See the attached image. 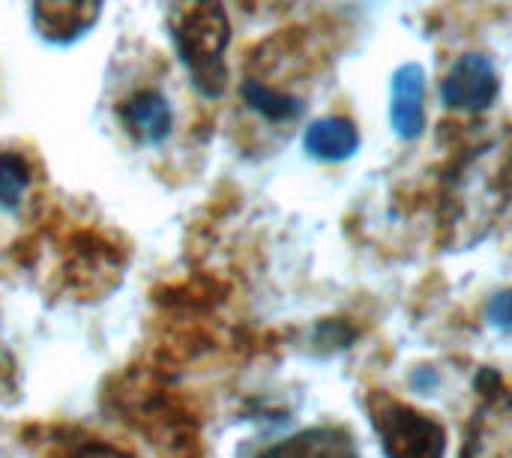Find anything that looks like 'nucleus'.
<instances>
[{
	"label": "nucleus",
	"instance_id": "f257e3e1",
	"mask_svg": "<svg viewBox=\"0 0 512 458\" xmlns=\"http://www.w3.org/2000/svg\"><path fill=\"white\" fill-rule=\"evenodd\" d=\"M171 39L195 87L210 99L222 96L228 81L225 51L231 42L225 6L219 0H174Z\"/></svg>",
	"mask_w": 512,
	"mask_h": 458
},
{
	"label": "nucleus",
	"instance_id": "f03ea898",
	"mask_svg": "<svg viewBox=\"0 0 512 458\" xmlns=\"http://www.w3.org/2000/svg\"><path fill=\"white\" fill-rule=\"evenodd\" d=\"M369 411L387 458L447 456V432L435 417L420 414L411 405L396 402L390 396H375L369 402Z\"/></svg>",
	"mask_w": 512,
	"mask_h": 458
},
{
	"label": "nucleus",
	"instance_id": "7ed1b4c3",
	"mask_svg": "<svg viewBox=\"0 0 512 458\" xmlns=\"http://www.w3.org/2000/svg\"><path fill=\"white\" fill-rule=\"evenodd\" d=\"M501 90L495 63L486 54H462L441 84L444 105L465 114H480L495 105Z\"/></svg>",
	"mask_w": 512,
	"mask_h": 458
},
{
	"label": "nucleus",
	"instance_id": "20e7f679",
	"mask_svg": "<svg viewBox=\"0 0 512 458\" xmlns=\"http://www.w3.org/2000/svg\"><path fill=\"white\" fill-rule=\"evenodd\" d=\"M105 0H33V27L45 42L69 45L102 15Z\"/></svg>",
	"mask_w": 512,
	"mask_h": 458
},
{
	"label": "nucleus",
	"instance_id": "39448f33",
	"mask_svg": "<svg viewBox=\"0 0 512 458\" xmlns=\"http://www.w3.org/2000/svg\"><path fill=\"white\" fill-rule=\"evenodd\" d=\"M393 99H390V123L396 129L399 138L411 141L423 132L426 114H423V102H426V72L420 63H405L396 69L393 75V87H390Z\"/></svg>",
	"mask_w": 512,
	"mask_h": 458
},
{
	"label": "nucleus",
	"instance_id": "423d86ee",
	"mask_svg": "<svg viewBox=\"0 0 512 458\" xmlns=\"http://www.w3.org/2000/svg\"><path fill=\"white\" fill-rule=\"evenodd\" d=\"M120 120L126 132L141 144H162L171 135L174 114L162 93L156 90H138L120 105Z\"/></svg>",
	"mask_w": 512,
	"mask_h": 458
},
{
	"label": "nucleus",
	"instance_id": "0eeeda50",
	"mask_svg": "<svg viewBox=\"0 0 512 458\" xmlns=\"http://www.w3.org/2000/svg\"><path fill=\"white\" fill-rule=\"evenodd\" d=\"M258 458H360L351 435L345 429H306L300 435H291Z\"/></svg>",
	"mask_w": 512,
	"mask_h": 458
},
{
	"label": "nucleus",
	"instance_id": "6e6552de",
	"mask_svg": "<svg viewBox=\"0 0 512 458\" xmlns=\"http://www.w3.org/2000/svg\"><path fill=\"white\" fill-rule=\"evenodd\" d=\"M306 153L321 162H342L360 150V132L345 117H321L306 129Z\"/></svg>",
	"mask_w": 512,
	"mask_h": 458
},
{
	"label": "nucleus",
	"instance_id": "1a4fd4ad",
	"mask_svg": "<svg viewBox=\"0 0 512 458\" xmlns=\"http://www.w3.org/2000/svg\"><path fill=\"white\" fill-rule=\"evenodd\" d=\"M240 96L255 114H261L270 123H288V120H297L303 114V99L300 96H294V93H288L282 87H273L258 75L243 78Z\"/></svg>",
	"mask_w": 512,
	"mask_h": 458
},
{
	"label": "nucleus",
	"instance_id": "9d476101",
	"mask_svg": "<svg viewBox=\"0 0 512 458\" xmlns=\"http://www.w3.org/2000/svg\"><path fill=\"white\" fill-rule=\"evenodd\" d=\"M30 165L9 150H0V207H18L30 189Z\"/></svg>",
	"mask_w": 512,
	"mask_h": 458
},
{
	"label": "nucleus",
	"instance_id": "9b49d317",
	"mask_svg": "<svg viewBox=\"0 0 512 458\" xmlns=\"http://www.w3.org/2000/svg\"><path fill=\"white\" fill-rule=\"evenodd\" d=\"M66 458H132V456H126V453H120V450H114V447H108V444H84V447H78L75 453H69Z\"/></svg>",
	"mask_w": 512,
	"mask_h": 458
},
{
	"label": "nucleus",
	"instance_id": "f8f14e48",
	"mask_svg": "<svg viewBox=\"0 0 512 458\" xmlns=\"http://www.w3.org/2000/svg\"><path fill=\"white\" fill-rule=\"evenodd\" d=\"M507 306H510V294H498V297L492 300V306H489V315H492L495 324L504 327V330L510 327V309H507Z\"/></svg>",
	"mask_w": 512,
	"mask_h": 458
}]
</instances>
